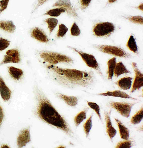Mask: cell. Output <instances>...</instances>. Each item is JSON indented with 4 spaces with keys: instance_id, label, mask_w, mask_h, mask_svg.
Returning <instances> with one entry per match:
<instances>
[{
    "instance_id": "obj_1",
    "label": "cell",
    "mask_w": 143,
    "mask_h": 148,
    "mask_svg": "<svg viewBox=\"0 0 143 148\" xmlns=\"http://www.w3.org/2000/svg\"><path fill=\"white\" fill-rule=\"evenodd\" d=\"M35 94L37 101L36 113L41 120L61 130L69 136H73L74 132L70 125L53 106L43 92L37 90Z\"/></svg>"
},
{
    "instance_id": "obj_2",
    "label": "cell",
    "mask_w": 143,
    "mask_h": 148,
    "mask_svg": "<svg viewBox=\"0 0 143 148\" xmlns=\"http://www.w3.org/2000/svg\"><path fill=\"white\" fill-rule=\"evenodd\" d=\"M47 68L54 73L60 82L65 85H78L87 87L94 81V75L92 72L76 69H64L55 65L49 64Z\"/></svg>"
},
{
    "instance_id": "obj_3",
    "label": "cell",
    "mask_w": 143,
    "mask_h": 148,
    "mask_svg": "<svg viewBox=\"0 0 143 148\" xmlns=\"http://www.w3.org/2000/svg\"><path fill=\"white\" fill-rule=\"evenodd\" d=\"M41 58L49 64L56 65L59 63H73V60L69 56L60 53L52 51H42L40 54Z\"/></svg>"
},
{
    "instance_id": "obj_4",
    "label": "cell",
    "mask_w": 143,
    "mask_h": 148,
    "mask_svg": "<svg viewBox=\"0 0 143 148\" xmlns=\"http://www.w3.org/2000/svg\"><path fill=\"white\" fill-rule=\"evenodd\" d=\"M116 30L115 25L110 22H101L96 24L93 27V32L97 37H106L113 34Z\"/></svg>"
},
{
    "instance_id": "obj_5",
    "label": "cell",
    "mask_w": 143,
    "mask_h": 148,
    "mask_svg": "<svg viewBox=\"0 0 143 148\" xmlns=\"http://www.w3.org/2000/svg\"><path fill=\"white\" fill-rule=\"evenodd\" d=\"M96 48L99 51L107 54H111L122 58H129L131 55L120 47L107 45H96Z\"/></svg>"
},
{
    "instance_id": "obj_6",
    "label": "cell",
    "mask_w": 143,
    "mask_h": 148,
    "mask_svg": "<svg viewBox=\"0 0 143 148\" xmlns=\"http://www.w3.org/2000/svg\"><path fill=\"white\" fill-rule=\"evenodd\" d=\"M67 47L74 51H76V53H77L79 55H80L81 58H82L83 61L86 63L87 66H88L89 67L95 69L97 71H98L99 73L101 74V71L100 70L98 63L97 62L94 56L92 54L84 53L83 51H81L80 50H78L77 49L74 47L69 46H68Z\"/></svg>"
},
{
    "instance_id": "obj_7",
    "label": "cell",
    "mask_w": 143,
    "mask_h": 148,
    "mask_svg": "<svg viewBox=\"0 0 143 148\" xmlns=\"http://www.w3.org/2000/svg\"><path fill=\"white\" fill-rule=\"evenodd\" d=\"M135 103H129L126 102H112L110 106L118 111L122 116L126 118L129 117L131 109Z\"/></svg>"
},
{
    "instance_id": "obj_8",
    "label": "cell",
    "mask_w": 143,
    "mask_h": 148,
    "mask_svg": "<svg viewBox=\"0 0 143 148\" xmlns=\"http://www.w3.org/2000/svg\"><path fill=\"white\" fill-rule=\"evenodd\" d=\"M53 6L63 8L70 16L74 18L78 17V14L72 5L70 0H58L53 4Z\"/></svg>"
},
{
    "instance_id": "obj_9",
    "label": "cell",
    "mask_w": 143,
    "mask_h": 148,
    "mask_svg": "<svg viewBox=\"0 0 143 148\" xmlns=\"http://www.w3.org/2000/svg\"><path fill=\"white\" fill-rule=\"evenodd\" d=\"M20 54L19 51L16 49H11L6 51L4 59L0 63V65L6 63H18L20 62Z\"/></svg>"
},
{
    "instance_id": "obj_10",
    "label": "cell",
    "mask_w": 143,
    "mask_h": 148,
    "mask_svg": "<svg viewBox=\"0 0 143 148\" xmlns=\"http://www.w3.org/2000/svg\"><path fill=\"white\" fill-rule=\"evenodd\" d=\"M132 65L135 73V78L133 85L132 89L131 90V92L133 93L135 92V90H138L143 87V73L138 68L137 64L135 62H132Z\"/></svg>"
},
{
    "instance_id": "obj_11",
    "label": "cell",
    "mask_w": 143,
    "mask_h": 148,
    "mask_svg": "<svg viewBox=\"0 0 143 148\" xmlns=\"http://www.w3.org/2000/svg\"><path fill=\"white\" fill-rule=\"evenodd\" d=\"M31 141L29 129H25L21 131L17 139V144L18 148H23Z\"/></svg>"
},
{
    "instance_id": "obj_12",
    "label": "cell",
    "mask_w": 143,
    "mask_h": 148,
    "mask_svg": "<svg viewBox=\"0 0 143 148\" xmlns=\"http://www.w3.org/2000/svg\"><path fill=\"white\" fill-rule=\"evenodd\" d=\"M31 36L34 39L42 43H48L49 39L43 30L39 27H34L31 32Z\"/></svg>"
},
{
    "instance_id": "obj_13",
    "label": "cell",
    "mask_w": 143,
    "mask_h": 148,
    "mask_svg": "<svg viewBox=\"0 0 143 148\" xmlns=\"http://www.w3.org/2000/svg\"><path fill=\"white\" fill-rule=\"evenodd\" d=\"M0 94L4 101H8L10 99L12 92L6 85L4 80L0 76Z\"/></svg>"
},
{
    "instance_id": "obj_14",
    "label": "cell",
    "mask_w": 143,
    "mask_h": 148,
    "mask_svg": "<svg viewBox=\"0 0 143 148\" xmlns=\"http://www.w3.org/2000/svg\"><path fill=\"white\" fill-rule=\"evenodd\" d=\"M110 114V112L109 113L107 112H105L104 113L105 122H106V128H107L106 131L110 139L112 140V139L113 137H115V136L116 135L117 132L116 130L113 128L112 125Z\"/></svg>"
},
{
    "instance_id": "obj_15",
    "label": "cell",
    "mask_w": 143,
    "mask_h": 148,
    "mask_svg": "<svg viewBox=\"0 0 143 148\" xmlns=\"http://www.w3.org/2000/svg\"><path fill=\"white\" fill-rule=\"evenodd\" d=\"M0 29L10 34H12L16 30V26L12 21H1Z\"/></svg>"
},
{
    "instance_id": "obj_16",
    "label": "cell",
    "mask_w": 143,
    "mask_h": 148,
    "mask_svg": "<svg viewBox=\"0 0 143 148\" xmlns=\"http://www.w3.org/2000/svg\"><path fill=\"white\" fill-rule=\"evenodd\" d=\"M99 95L105 96H113V97H120L122 98L131 99L132 100L136 99L130 96L124 92H122L121 90H115L113 92H107L105 93H102L98 94Z\"/></svg>"
},
{
    "instance_id": "obj_17",
    "label": "cell",
    "mask_w": 143,
    "mask_h": 148,
    "mask_svg": "<svg viewBox=\"0 0 143 148\" xmlns=\"http://www.w3.org/2000/svg\"><path fill=\"white\" fill-rule=\"evenodd\" d=\"M115 120L119 128V133L121 139H124V140H128L129 138V131L128 128H126L120 120L117 119H115Z\"/></svg>"
},
{
    "instance_id": "obj_18",
    "label": "cell",
    "mask_w": 143,
    "mask_h": 148,
    "mask_svg": "<svg viewBox=\"0 0 143 148\" xmlns=\"http://www.w3.org/2000/svg\"><path fill=\"white\" fill-rule=\"evenodd\" d=\"M132 78L131 77H124L116 82V84L122 90H127L131 88L132 85Z\"/></svg>"
},
{
    "instance_id": "obj_19",
    "label": "cell",
    "mask_w": 143,
    "mask_h": 148,
    "mask_svg": "<svg viewBox=\"0 0 143 148\" xmlns=\"http://www.w3.org/2000/svg\"><path fill=\"white\" fill-rule=\"evenodd\" d=\"M58 96L60 99L63 100L67 104L70 106H76L78 104V98L75 96H69L61 93L58 94Z\"/></svg>"
},
{
    "instance_id": "obj_20",
    "label": "cell",
    "mask_w": 143,
    "mask_h": 148,
    "mask_svg": "<svg viewBox=\"0 0 143 148\" xmlns=\"http://www.w3.org/2000/svg\"><path fill=\"white\" fill-rule=\"evenodd\" d=\"M8 71L11 77L16 81L20 79L23 74V72L22 70L12 66L8 67Z\"/></svg>"
},
{
    "instance_id": "obj_21",
    "label": "cell",
    "mask_w": 143,
    "mask_h": 148,
    "mask_svg": "<svg viewBox=\"0 0 143 148\" xmlns=\"http://www.w3.org/2000/svg\"><path fill=\"white\" fill-rule=\"evenodd\" d=\"M130 71L127 70L126 66L122 62H119L116 63L115 70L113 71V74H115L116 77H118L122 74L124 73H129Z\"/></svg>"
},
{
    "instance_id": "obj_22",
    "label": "cell",
    "mask_w": 143,
    "mask_h": 148,
    "mask_svg": "<svg viewBox=\"0 0 143 148\" xmlns=\"http://www.w3.org/2000/svg\"><path fill=\"white\" fill-rule=\"evenodd\" d=\"M116 64V57H113L108 61V62H107V65H108L107 74H108V79H112L113 74H113V71H114Z\"/></svg>"
},
{
    "instance_id": "obj_23",
    "label": "cell",
    "mask_w": 143,
    "mask_h": 148,
    "mask_svg": "<svg viewBox=\"0 0 143 148\" xmlns=\"http://www.w3.org/2000/svg\"><path fill=\"white\" fill-rule=\"evenodd\" d=\"M126 46L131 51L138 54V47L136 45L135 39L133 35H131L128 39V42L126 44Z\"/></svg>"
},
{
    "instance_id": "obj_24",
    "label": "cell",
    "mask_w": 143,
    "mask_h": 148,
    "mask_svg": "<svg viewBox=\"0 0 143 148\" xmlns=\"http://www.w3.org/2000/svg\"><path fill=\"white\" fill-rule=\"evenodd\" d=\"M88 108H85V109L80 112L75 117L74 119V123L76 126H78L84 120L87 118V112Z\"/></svg>"
},
{
    "instance_id": "obj_25",
    "label": "cell",
    "mask_w": 143,
    "mask_h": 148,
    "mask_svg": "<svg viewBox=\"0 0 143 148\" xmlns=\"http://www.w3.org/2000/svg\"><path fill=\"white\" fill-rule=\"evenodd\" d=\"M45 22L48 25V28L49 30V33L51 34L53 31L56 28V26L58 24V21L57 19L54 18H50L45 20Z\"/></svg>"
},
{
    "instance_id": "obj_26",
    "label": "cell",
    "mask_w": 143,
    "mask_h": 148,
    "mask_svg": "<svg viewBox=\"0 0 143 148\" xmlns=\"http://www.w3.org/2000/svg\"><path fill=\"white\" fill-rule=\"evenodd\" d=\"M143 107L132 118L131 123L133 124H138L140 123L143 120Z\"/></svg>"
},
{
    "instance_id": "obj_27",
    "label": "cell",
    "mask_w": 143,
    "mask_h": 148,
    "mask_svg": "<svg viewBox=\"0 0 143 148\" xmlns=\"http://www.w3.org/2000/svg\"><path fill=\"white\" fill-rule=\"evenodd\" d=\"M64 12H65V11L63 8H56L49 10L44 14V15H47L52 17H58Z\"/></svg>"
},
{
    "instance_id": "obj_28",
    "label": "cell",
    "mask_w": 143,
    "mask_h": 148,
    "mask_svg": "<svg viewBox=\"0 0 143 148\" xmlns=\"http://www.w3.org/2000/svg\"><path fill=\"white\" fill-rule=\"evenodd\" d=\"M126 20L133 23L136 24H143V18L141 16H127L124 17Z\"/></svg>"
},
{
    "instance_id": "obj_29",
    "label": "cell",
    "mask_w": 143,
    "mask_h": 148,
    "mask_svg": "<svg viewBox=\"0 0 143 148\" xmlns=\"http://www.w3.org/2000/svg\"><path fill=\"white\" fill-rule=\"evenodd\" d=\"M92 117L93 115H91L84 125V131L87 137L89 135V132L92 127Z\"/></svg>"
},
{
    "instance_id": "obj_30",
    "label": "cell",
    "mask_w": 143,
    "mask_h": 148,
    "mask_svg": "<svg viewBox=\"0 0 143 148\" xmlns=\"http://www.w3.org/2000/svg\"><path fill=\"white\" fill-rule=\"evenodd\" d=\"M68 31V29L65 24H60L58 32H57V37L58 38H62L65 36Z\"/></svg>"
},
{
    "instance_id": "obj_31",
    "label": "cell",
    "mask_w": 143,
    "mask_h": 148,
    "mask_svg": "<svg viewBox=\"0 0 143 148\" xmlns=\"http://www.w3.org/2000/svg\"><path fill=\"white\" fill-rule=\"evenodd\" d=\"M87 104L88 106L91 108H92V109H93L94 110H95L97 115L98 116L100 120L102 121L101 116L100 113V109L99 106L96 103H95V102L87 101Z\"/></svg>"
},
{
    "instance_id": "obj_32",
    "label": "cell",
    "mask_w": 143,
    "mask_h": 148,
    "mask_svg": "<svg viewBox=\"0 0 143 148\" xmlns=\"http://www.w3.org/2000/svg\"><path fill=\"white\" fill-rule=\"evenodd\" d=\"M70 32L71 35L74 36H78L81 34V30L75 22L72 26Z\"/></svg>"
},
{
    "instance_id": "obj_33",
    "label": "cell",
    "mask_w": 143,
    "mask_h": 148,
    "mask_svg": "<svg viewBox=\"0 0 143 148\" xmlns=\"http://www.w3.org/2000/svg\"><path fill=\"white\" fill-rule=\"evenodd\" d=\"M132 141L130 140H124V141H120L119 142L117 145H116V148H130L132 147Z\"/></svg>"
},
{
    "instance_id": "obj_34",
    "label": "cell",
    "mask_w": 143,
    "mask_h": 148,
    "mask_svg": "<svg viewBox=\"0 0 143 148\" xmlns=\"http://www.w3.org/2000/svg\"><path fill=\"white\" fill-rule=\"evenodd\" d=\"M10 45V42L7 39L0 38V51L6 50Z\"/></svg>"
},
{
    "instance_id": "obj_35",
    "label": "cell",
    "mask_w": 143,
    "mask_h": 148,
    "mask_svg": "<svg viewBox=\"0 0 143 148\" xmlns=\"http://www.w3.org/2000/svg\"><path fill=\"white\" fill-rule=\"evenodd\" d=\"M10 0H1L0 1V14L4 10H6L8 6Z\"/></svg>"
},
{
    "instance_id": "obj_36",
    "label": "cell",
    "mask_w": 143,
    "mask_h": 148,
    "mask_svg": "<svg viewBox=\"0 0 143 148\" xmlns=\"http://www.w3.org/2000/svg\"><path fill=\"white\" fill-rule=\"evenodd\" d=\"M91 1L92 0H80L81 9L84 10L87 9L89 6Z\"/></svg>"
},
{
    "instance_id": "obj_37",
    "label": "cell",
    "mask_w": 143,
    "mask_h": 148,
    "mask_svg": "<svg viewBox=\"0 0 143 148\" xmlns=\"http://www.w3.org/2000/svg\"><path fill=\"white\" fill-rule=\"evenodd\" d=\"M4 112L3 110V109L0 105V126H1L3 123V120L4 118Z\"/></svg>"
},
{
    "instance_id": "obj_38",
    "label": "cell",
    "mask_w": 143,
    "mask_h": 148,
    "mask_svg": "<svg viewBox=\"0 0 143 148\" xmlns=\"http://www.w3.org/2000/svg\"><path fill=\"white\" fill-rule=\"evenodd\" d=\"M48 0H38V2H37V5L36 6L35 9L34 10V11L36 10L40 6H42V5H43L45 2L47 1Z\"/></svg>"
},
{
    "instance_id": "obj_39",
    "label": "cell",
    "mask_w": 143,
    "mask_h": 148,
    "mask_svg": "<svg viewBox=\"0 0 143 148\" xmlns=\"http://www.w3.org/2000/svg\"><path fill=\"white\" fill-rule=\"evenodd\" d=\"M138 9L140 10L141 11H143V3H141L138 7Z\"/></svg>"
},
{
    "instance_id": "obj_40",
    "label": "cell",
    "mask_w": 143,
    "mask_h": 148,
    "mask_svg": "<svg viewBox=\"0 0 143 148\" xmlns=\"http://www.w3.org/2000/svg\"><path fill=\"white\" fill-rule=\"evenodd\" d=\"M117 1H118V0H108V2H107V3H108L111 4V3H115V2Z\"/></svg>"
},
{
    "instance_id": "obj_41",
    "label": "cell",
    "mask_w": 143,
    "mask_h": 148,
    "mask_svg": "<svg viewBox=\"0 0 143 148\" xmlns=\"http://www.w3.org/2000/svg\"><path fill=\"white\" fill-rule=\"evenodd\" d=\"M1 148H10L9 146L8 145H6V144H4V145H3L1 146Z\"/></svg>"
},
{
    "instance_id": "obj_42",
    "label": "cell",
    "mask_w": 143,
    "mask_h": 148,
    "mask_svg": "<svg viewBox=\"0 0 143 148\" xmlns=\"http://www.w3.org/2000/svg\"><path fill=\"white\" fill-rule=\"evenodd\" d=\"M65 146H60V147H58V148H65Z\"/></svg>"
},
{
    "instance_id": "obj_43",
    "label": "cell",
    "mask_w": 143,
    "mask_h": 148,
    "mask_svg": "<svg viewBox=\"0 0 143 148\" xmlns=\"http://www.w3.org/2000/svg\"><path fill=\"white\" fill-rule=\"evenodd\" d=\"M1 1V0H0V1Z\"/></svg>"
}]
</instances>
